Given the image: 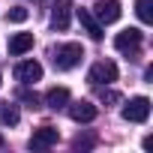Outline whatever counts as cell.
I'll use <instances>...</instances> for the list:
<instances>
[{
	"label": "cell",
	"instance_id": "obj_18",
	"mask_svg": "<svg viewBox=\"0 0 153 153\" xmlns=\"http://www.w3.org/2000/svg\"><path fill=\"white\" fill-rule=\"evenodd\" d=\"M21 99H24L30 108H36V105H39V96H36V93H30V90H24V93H21Z\"/></svg>",
	"mask_w": 153,
	"mask_h": 153
},
{
	"label": "cell",
	"instance_id": "obj_12",
	"mask_svg": "<svg viewBox=\"0 0 153 153\" xmlns=\"http://www.w3.org/2000/svg\"><path fill=\"white\" fill-rule=\"evenodd\" d=\"M45 105L54 108V111L66 108V105H69V90H66V87H51V90L45 93Z\"/></svg>",
	"mask_w": 153,
	"mask_h": 153
},
{
	"label": "cell",
	"instance_id": "obj_8",
	"mask_svg": "<svg viewBox=\"0 0 153 153\" xmlns=\"http://www.w3.org/2000/svg\"><path fill=\"white\" fill-rule=\"evenodd\" d=\"M72 21V0H54V9H51V24L57 30H66Z\"/></svg>",
	"mask_w": 153,
	"mask_h": 153
},
{
	"label": "cell",
	"instance_id": "obj_1",
	"mask_svg": "<svg viewBox=\"0 0 153 153\" xmlns=\"http://www.w3.org/2000/svg\"><path fill=\"white\" fill-rule=\"evenodd\" d=\"M81 57H84V51H81L78 42H63V45H57V48L51 51V60H54V66H57L60 72L75 69V66L81 63Z\"/></svg>",
	"mask_w": 153,
	"mask_h": 153
},
{
	"label": "cell",
	"instance_id": "obj_15",
	"mask_svg": "<svg viewBox=\"0 0 153 153\" xmlns=\"http://www.w3.org/2000/svg\"><path fill=\"white\" fill-rule=\"evenodd\" d=\"M30 18V12H27V6H12L9 12H6V21H12V24H24Z\"/></svg>",
	"mask_w": 153,
	"mask_h": 153
},
{
	"label": "cell",
	"instance_id": "obj_9",
	"mask_svg": "<svg viewBox=\"0 0 153 153\" xmlns=\"http://www.w3.org/2000/svg\"><path fill=\"white\" fill-rule=\"evenodd\" d=\"M69 117L75 123H90V120H96V105L87 102V99H78V102L69 105Z\"/></svg>",
	"mask_w": 153,
	"mask_h": 153
},
{
	"label": "cell",
	"instance_id": "obj_17",
	"mask_svg": "<svg viewBox=\"0 0 153 153\" xmlns=\"http://www.w3.org/2000/svg\"><path fill=\"white\" fill-rule=\"evenodd\" d=\"M99 99H102V102H120V93H117V90H105V87H102Z\"/></svg>",
	"mask_w": 153,
	"mask_h": 153
},
{
	"label": "cell",
	"instance_id": "obj_13",
	"mask_svg": "<svg viewBox=\"0 0 153 153\" xmlns=\"http://www.w3.org/2000/svg\"><path fill=\"white\" fill-rule=\"evenodd\" d=\"M18 108L12 105V102H0V123H6V126H15L18 123Z\"/></svg>",
	"mask_w": 153,
	"mask_h": 153
},
{
	"label": "cell",
	"instance_id": "obj_19",
	"mask_svg": "<svg viewBox=\"0 0 153 153\" xmlns=\"http://www.w3.org/2000/svg\"><path fill=\"white\" fill-rule=\"evenodd\" d=\"M3 144H6V141H3V135H0V147H3Z\"/></svg>",
	"mask_w": 153,
	"mask_h": 153
},
{
	"label": "cell",
	"instance_id": "obj_7",
	"mask_svg": "<svg viewBox=\"0 0 153 153\" xmlns=\"http://www.w3.org/2000/svg\"><path fill=\"white\" fill-rule=\"evenodd\" d=\"M15 78H18L21 84H36V81L42 78V63H39V60H24V63H18V66H15Z\"/></svg>",
	"mask_w": 153,
	"mask_h": 153
},
{
	"label": "cell",
	"instance_id": "obj_6",
	"mask_svg": "<svg viewBox=\"0 0 153 153\" xmlns=\"http://www.w3.org/2000/svg\"><path fill=\"white\" fill-rule=\"evenodd\" d=\"M57 138H60V132H57L54 126H39V129H33V135H30V147H33V150H48V147L57 144Z\"/></svg>",
	"mask_w": 153,
	"mask_h": 153
},
{
	"label": "cell",
	"instance_id": "obj_3",
	"mask_svg": "<svg viewBox=\"0 0 153 153\" xmlns=\"http://www.w3.org/2000/svg\"><path fill=\"white\" fill-rule=\"evenodd\" d=\"M147 117H150V99L147 96H135V99H129L123 105V120H129V123H147Z\"/></svg>",
	"mask_w": 153,
	"mask_h": 153
},
{
	"label": "cell",
	"instance_id": "obj_14",
	"mask_svg": "<svg viewBox=\"0 0 153 153\" xmlns=\"http://www.w3.org/2000/svg\"><path fill=\"white\" fill-rule=\"evenodd\" d=\"M153 0H135V12H138V18L144 21V24H150L153 21Z\"/></svg>",
	"mask_w": 153,
	"mask_h": 153
},
{
	"label": "cell",
	"instance_id": "obj_10",
	"mask_svg": "<svg viewBox=\"0 0 153 153\" xmlns=\"http://www.w3.org/2000/svg\"><path fill=\"white\" fill-rule=\"evenodd\" d=\"M78 21H81V27H84V33L90 36V39H102V24L96 21V15L90 12V9H78Z\"/></svg>",
	"mask_w": 153,
	"mask_h": 153
},
{
	"label": "cell",
	"instance_id": "obj_11",
	"mask_svg": "<svg viewBox=\"0 0 153 153\" xmlns=\"http://www.w3.org/2000/svg\"><path fill=\"white\" fill-rule=\"evenodd\" d=\"M30 48H33V33H15V36L9 39V54H12V57L27 54Z\"/></svg>",
	"mask_w": 153,
	"mask_h": 153
},
{
	"label": "cell",
	"instance_id": "obj_5",
	"mask_svg": "<svg viewBox=\"0 0 153 153\" xmlns=\"http://www.w3.org/2000/svg\"><path fill=\"white\" fill-rule=\"evenodd\" d=\"M87 78H90V84H111V81H117V66L111 60H99V63H93Z\"/></svg>",
	"mask_w": 153,
	"mask_h": 153
},
{
	"label": "cell",
	"instance_id": "obj_2",
	"mask_svg": "<svg viewBox=\"0 0 153 153\" xmlns=\"http://www.w3.org/2000/svg\"><path fill=\"white\" fill-rule=\"evenodd\" d=\"M141 30L138 27H126V30H120L117 36H114V48L120 51V54H129V57H135L138 54V48H141Z\"/></svg>",
	"mask_w": 153,
	"mask_h": 153
},
{
	"label": "cell",
	"instance_id": "obj_16",
	"mask_svg": "<svg viewBox=\"0 0 153 153\" xmlns=\"http://www.w3.org/2000/svg\"><path fill=\"white\" fill-rule=\"evenodd\" d=\"M72 147H75V150H87V147H93V138H90V135H87V138L78 135V138L72 141Z\"/></svg>",
	"mask_w": 153,
	"mask_h": 153
},
{
	"label": "cell",
	"instance_id": "obj_4",
	"mask_svg": "<svg viewBox=\"0 0 153 153\" xmlns=\"http://www.w3.org/2000/svg\"><path fill=\"white\" fill-rule=\"evenodd\" d=\"M93 15H96V21H99V24H114V21H120L123 6L117 3V0H96Z\"/></svg>",
	"mask_w": 153,
	"mask_h": 153
}]
</instances>
